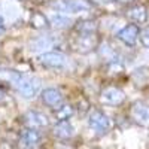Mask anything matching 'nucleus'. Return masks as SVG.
Segmentation results:
<instances>
[{
  "instance_id": "obj_6",
  "label": "nucleus",
  "mask_w": 149,
  "mask_h": 149,
  "mask_svg": "<svg viewBox=\"0 0 149 149\" xmlns=\"http://www.w3.org/2000/svg\"><path fill=\"white\" fill-rule=\"evenodd\" d=\"M100 103L104 104V106H112V107H116V106H121L124 102H125V93H124L119 86H113V85H109V86H104V88L100 91Z\"/></svg>"
},
{
  "instance_id": "obj_19",
  "label": "nucleus",
  "mask_w": 149,
  "mask_h": 149,
  "mask_svg": "<svg viewBox=\"0 0 149 149\" xmlns=\"http://www.w3.org/2000/svg\"><path fill=\"white\" fill-rule=\"evenodd\" d=\"M52 45V40L49 39V36H39L37 39L30 42V49L31 51H39V49H45Z\"/></svg>"
},
{
  "instance_id": "obj_23",
  "label": "nucleus",
  "mask_w": 149,
  "mask_h": 149,
  "mask_svg": "<svg viewBox=\"0 0 149 149\" xmlns=\"http://www.w3.org/2000/svg\"><path fill=\"white\" fill-rule=\"evenodd\" d=\"M91 3H97V5H104V3H109L110 0H90Z\"/></svg>"
},
{
  "instance_id": "obj_18",
  "label": "nucleus",
  "mask_w": 149,
  "mask_h": 149,
  "mask_svg": "<svg viewBox=\"0 0 149 149\" xmlns=\"http://www.w3.org/2000/svg\"><path fill=\"white\" fill-rule=\"evenodd\" d=\"M98 24L94 19H82L76 24V33H97Z\"/></svg>"
},
{
  "instance_id": "obj_13",
  "label": "nucleus",
  "mask_w": 149,
  "mask_h": 149,
  "mask_svg": "<svg viewBox=\"0 0 149 149\" xmlns=\"http://www.w3.org/2000/svg\"><path fill=\"white\" fill-rule=\"evenodd\" d=\"M52 134L60 140H67L74 136V128L69 119L57 121V124L54 125V130H52Z\"/></svg>"
},
{
  "instance_id": "obj_22",
  "label": "nucleus",
  "mask_w": 149,
  "mask_h": 149,
  "mask_svg": "<svg viewBox=\"0 0 149 149\" xmlns=\"http://www.w3.org/2000/svg\"><path fill=\"white\" fill-rule=\"evenodd\" d=\"M5 30H6V27H5V21H3L2 15H0V36L5 33Z\"/></svg>"
},
{
  "instance_id": "obj_4",
  "label": "nucleus",
  "mask_w": 149,
  "mask_h": 149,
  "mask_svg": "<svg viewBox=\"0 0 149 149\" xmlns=\"http://www.w3.org/2000/svg\"><path fill=\"white\" fill-rule=\"evenodd\" d=\"M88 127L97 133V134H106L109 133V130L112 128V121L109 119V116L104 112L98 110V109H93L88 115Z\"/></svg>"
},
{
  "instance_id": "obj_21",
  "label": "nucleus",
  "mask_w": 149,
  "mask_h": 149,
  "mask_svg": "<svg viewBox=\"0 0 149 149\" xmlns=\"http://www.w3.org/2000/svg\"><path fill=\"white\" fill-rule=\"evenodd\" d=\"M140 43L146 48V49H149V27H146V29H143L142 31H140Z\"/></svg>"
},
{
  "instance_id": "obj_15",
  "label": "nucleus",
  "mask_w": 149,
  "mask_h": 149,
  "mask_svg": "<svg viewBox=\"0 0 149 149\" xmlns=\"http://www.w3.org/2000/svg\"><path fill=\"white\" fill-rule=\"evenodd\" d=\"M30 26L33 29H36V30H43L48 26H51V24H49V18L45 14L36 10V12H33L31 17H30Z\"/></svg>"
},
{
  "instance_id": "obj_26",
  "label": "nucleus",
  "mask_w": 149,
  "mask_h": 149,
  "mask_svg": "<svg viewBox=\"0 0 149 149\" xmlns=\"http://www.w3.org/2000/svg\"><path fill=\"white\" fill-rule=\"evenodd\" d=\"M94 149H98V148H94Z\"/></svg>"
},
{
  "instance_id": "obj_2",
  "label": "nucleus",
  "mask_w": 149,
  "mask_h": 149,
  "mask_svg": "<svg viewBox=\"0 0 149 149\" xmlns=\"http://www.w3.org/2000/svg\"><path fill=\"white\" fill-rule=\"evenodd\" d=\"M51 8L57 10L58 14H81V12H88L93 8L90 0H52Z\"/></svg>"
},
{
  "instance_id": "obj_10",
  "label": "nucleus",
  "mask_w": 149,
  "mask_h": 149,
  "mask_svg": "<svg viewBox=\"0 0 149 149\" xmlns=\"http://www.w3.org/2000/svg\"><path fill=\"white\" fill-rule=\"evenodd\" d=\"M42 102L51 109H58L64 104V95L57 88H45L42 91Z\"/></svg>"
},
{
  "instance_id": "obj_3",
  "label": "nucleus",
  "mask_w": 149,
  "mask_h": 149,
  "mask_svg": "<svg viewBox=\"0 0 149 149\" xmlns=\"http://www.w3.org/2000/svg\"><path fill=\"white\" fill-rule=\"evenodd\" d=\"M39 63L51 70H66L69 67V60L63 52L58 51H46L37 57Z\"/></svg>"
},
{
  "instance_id": "obj_7",
  "label": "nucleus",
  "mask_w": 149,
  "mask_h": 149,
  "mask_svg": "<svg viewBox=\"0 0 149 149\" xmlns=\"http://www.w3.org/2000/svg\"><path fill=\"white\" fill-rule=\"evenodd\" d=\"M15 88L18 90V93H19L24 98H33V97H36L37 93H39L40 81L37 79V78L22 74L21 79L18 81V84L15 85Z\"/></svg>"
},
{
  "instance_id": "obj_20",
  "label": "nucleus",
  "mask_w": 149,
  "mask_h": 149,
  "mask_svg": "<svg viewBox=\"0 0 149 149\" xmlns=\"http://www.w3.org/2000/svg\"><path fill=\"white\" fill-rule=\"evenodd\" d=\"M74 115V107L72 104H63L61 107H58L55 110V118L58 121H63V119H69Z\"/></svg>"
},
{
  "instance_id": "obj_9",
  "label": "nucleus",
  "mask_w": 149,
  "mask_h": 149,
  "mask_svg": "<svg viewBox=\"0 0 149 149\" xmlns=\"http://www.w3.org/2000/svg\"><path fill=\"white\" fill-rule=\"evenodd\" d=\"M22 122L27 128H34V130H40L49 125V119L45 113L37 110H29L26 115L22 116Z\"/></svg>"
},
{
  "instance_id": "obj_5",
  "label": "nucleus",
  "mask_w": 149,
  "mask_h": 149,
  "mask_svg": "<svg viewBox=\"0 0 149 149\" xmlns=\"http://www.w3.org/2000/svg\"><path fill=\"white\" fill-rule=\"evenodd\" d=\"M128 118L131 122L142 128H149V104L145 102H134L128 109Z\"/></svg>"
},
{
  "instance_id": "obj_24",
  "label": "nucleus",
  "mask_w": 149,
  "mask_h": 149,
  "mask_svg": "<svg viewBox=\"0 0 149 149\" xmlns=\"http://www.w3.org/2000/svg\"><path fill=\"white\" fill-rule=\"evenodd\" d=\"M115 2H118L119 5H131L134 0H115Z\"/></svg>"
},
{
  "instance_id": "obj_17",
  "label": "nucleus",
  "mask_w": 149,
  "mask_h": 149,
  "mask_svg": "<svg viewBox=\"0 0 149 149\" xmlns=\"http://www.w3.org/2000/svg\"><path fill=\"white\" fill-rule=\"evenodd\" d=\"M21 76H22L21 72L10 70V69H0V79L9 82L10 85H14V86L18 84V81L21 79Z\"/></svg>"
},
{
  "instance_id": "obj_25",
  "label": "nucleus",
  "mask_w": 149,
  "mask_h": 149,
  "mask_svg": "<svg viewBox=\"0 0 149 149\" xmlns=\"http://www.w3.org/2000/svg\"><path fill=\"white\" fill-rule=\"evenodd\" d=\"M3 100H5V94H3V91H2V90H0V103H2Z\"/></svg>"
},
{
  "instance_id": "obj_14",
  "label": "nucleus",
  "mask_w": 149,
  "mask_h": 149,
  "mask_svg": "<svg viewBox=\"0 0 149 149\" xmlns=\"http://www.w3.org/2000/svg\"><path fill=\"white\" fill-rule=\"evenodd\" d=\"M127 17L134 24H145L149 19V10L145 5H133L127 9Z\"/></svg>"
},
{
  "instance_id": "obj_12",
  "label": "nucleus",
  "mask_w": 149,
  "mask_h": 149,
  "mask_svg": "<svg viewBox=\"0 0 149 149\" xmlns=\"http://www.w3.org/2000/svg\"><path fill=\"white\" fill-rule=\"evenodd\" d=\"M42 140V134L39 133V130H34V128H27L24 130L19 136V145L24 149H30L34 148L40 143Z\"/></svg>"
},
{
  "instance_id": "obj_11",
  "label": "nucleus",
  "mask_w": 149,
  "mask_h": 149,
  "mask_svg": "<svg viewBox=\"0 0 149 149\" xmlns=\"http://www.w3.org/2000/svg\"><path fill=\"white\" fill-rule=\"evenodd\" d=\"M130 79H131V82L136 88L148 90L149 88V67H146V66L136 67L130 73Z\"/></svg>"
},
{
  "instance_id": "obj_16",
  "label": "nucleus",
  "mask_w": 149,
  "mask_h": 149,
  "mask_svg": "<svg viewBox=\"0 0 149 149\" xmlns=\"http://www.w3.org/2000/svg\"><path fill=\"white\" fill-rule=\"evenodd\" d=\"M49 24L54 29H67L72 26V19L66 14H54L49 17Z\"/></svg>"
},
{
  "instance_id": "obj_8",
  "label": "nucleus",
  "mask_w": 149,
  "mask_h": 149,
  "mask_svg": "<svg viewBox=\"0 0 149 149\" xmlns=\"http://www.w3.org/2000/svg\"><path fill=\"white\" fill-rule=\"evenodd\" d=\"M139 37H140V29L134 22L127 24V26H124L121 30L116 31V39L127 46H134L137 43Z\"/></svg>"
},
{
  "instance_id": "obj_1",
  "label": "nucleus",
  "mask_w": 149,
  "mask_h": 149,
  "mask_svg": "<svg viewBox=\"0 0 149 149\" xmlns=\"http://www.w3.org/2000/svg\"><path fill=\"white\" fill-rule=\"evenodd\" d=\"M98 45H100V37L97 33H76V36L70 42L73 51L82 55L98 49Z\"/></svg>"
}]
</instances>
